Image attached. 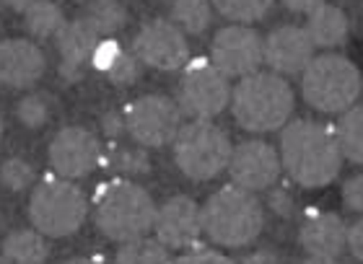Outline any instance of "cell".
Listing matches in <instances>:
<instances>
[{
  "label": "cell",
  "mask_w": 363,
  "mask_h": 264,
  "mask_svg": "<svg viewBox=\"0 0 363 264\" xmlns=\"http://www.w3.org/2000/svg\"><path fill=\"white\" fill-rule=\"evenodd\" d=\"M89 200L70 179L45 174L37 181L29 200V218L42 236L65 239L84 226Z\"/></svg>",
  "instance_id": "5"
},
{
  "label": "cell",
  "mask_w": 363,
  "mask_h": 264,
  "mask_svg": "<svg viewBox=\"0 0 363 264\" xmlns=\"http://www.w3.org/2000/svg\"><path fill=\"white\" fill-rule=\"evenodd\" d=\"M325 0H283V6L288 8V11H294V13H314L319 6H322Z\"/></svg>",
  "instance_id": "35"
},
{
  "label": "cell",
  "mask_w": 363,
  "mask_h": 264,
  "mask_svg": "<svg viewBox=\"0 0 363 264\" xmlns=\"http://www.w3.org/2000/svg\"><path fill=\"white\" fill-rule=\"evenodd\" d=\"M280 166L306 189L327 187L342 168V153L335 130L311 120H296L280 135Z\"/></svg>",
  "instance_id": "1"
},
{
  "label": "cell",
  "mask_w": 363,
  "mask_h": 264,
  "mask_svg": "<svg viewBox=\"0 0 363 264\" xmlns=\"http://www.w3.org/2000/svg\"><path fill=\"white\" fill-rule=\"evenodd\" d=\"M34 3H37V0H8V6L16 8L18 13H26V11H29V8L34 6Z\"/></svg>",
  "instance_id": "40"
},
{
  "label": "cell",
  "mask_w": 363,
  "mask_h": 264,
  "mask_svg": "<svg viewBox=\"0 0 363 264\" xmlns=\"http://www.w3.org/2000/svg\"><path fill=\"white\" fill-rule=\"evenodd\" d=\"M37 174H34V168L26 163L23 159H8L3 166H0V181L6 184L11 192H23V189H29L34 184Z\"/></svg>",
  "instance_id": "27"
},
{
  "label": "cell",
  "mask_w": 363,
  "mask_h": 264,
  "mask_svg": "<svg viewBox=\"0 0 363 264\" xmlns=\"http://www.w3.org/2000/svg\"><path fill=\"white\" fill-rule=\"evenodd\" d=\"M301 264H340L337 259H325V257H306Z\"/></svg>",
  "instance_id": "41"
},
{
  "label": "cell",
  "mask_w": 363,
  "mask_h": 264,
  "mask_svg": "<svg viewBox=\"0 0 363 264\" xmlns=\"http://www.w3.org/2000/svg\"><path fill=\"white\" fill-rule=\"evenodd\" d=\"M234 120L250 132H272L286 127L294 114V91L278 73H252L231 91Z\"/></svg>",
  "instance_id": "4"
},
{
  "label": "cell",
  "mask_w": 363,
  "mask_h": 264,
  "mask_svg": "<svg viewBox=\"0 0 363 264\" xmlns=\"http://www.w3.org/2000/svg\"><path fill=\"white\" fill-rule=\"evenodd\" d=\"M303 29L311 37L314 47H327L330 50V47L342 45L345 37H348V16L342 13V8L322 3L314 13H309V21H306Z\"/></svg>",
  "instance_id": "19"
},
{
  "label": "cell",
  "mask_w": 363,
  "mask_h": 264,
  "mask_svg": "<svg viewBox=\"0 0 363 264\" xmlns=\"http://www.w3.org/2000/svg\"><path fill=\"white\" fill-rule=\"evenodd\" d=\"M242 264H278V259H275L272 251H257V254H252V257L244 259Z\"/></svg>",
  "instance_id": "38"
},
{
  "label": "cell",
  "mask_w": 363,
  "mask_h": 264,
  "mask_svg": "<svg viewBox=\"0 0 363 264\" xmlns=\"http://www.w3.org/2000/svg\"><path fill=\"white\" fill-rule=\"evenodd\" d=\"M200 212H203L205 236L226 249L247 246L265 228V210L259 200L236 184L220 187L216 195L208 197Z\"/></svg>",
  "instance_id": "3"
},
{
  "label": "cell",
  "mask_w": 363,
  "mask_h": 264,
  "mask_svg": "<svg viewBox=\"0 0 363 264\" xmlns=\"http://www.w3.org/2000/svg\"><path fill=\"white\" fill-rule=\"evenodd\" d=\"M348 249L356 259L363 262V218L348 228Z\"/></svg>",
  "instance_id": "34"
},
{
  "label": "cell",
  "mask_w": 363,
  "mask_h": 264,
  "mask_svg": "<svg viewBox=\"0 0 363 264\" xmlns=\"http://www.w3.org/2000/svg\"><path fill=\"white\" fill-rule=\"evenodd\" d=\"M0 6H3V0H0Z\"/></svg>",
  "instance_id": "44"
},
{
  "label": "cell",
  "mask_w": 363,
  "mask_h": 264,
  "mask_svg": "<svg viewBox=\"0 0 363 264\" xmlns=\"http://www.w3.org/2000/svg\"><path fill=\"white\" fill-rule=\"evenodd\" d=\"M133 54L138 60L156 70H179L187 65L189 47L184 31L174 21L153 18L143 23L133 39Z\"/></svg>",
  "instance_id": "10"
},
{
  "label": "cell",
  "mask_w": 363,
  "mask_h": 264,
  "mask_svg": "<svg viewBox=\"0 0 363 264\" xmlns=\"http://www.w3.org/2000/svg\"><path fill=\"white\" fill-rule=\"evenodd\" d=\"M101 39L104 34L86 13L62 26V31L57 34V50H60V76L68 84H76L84 78L86 65H91V54Z\"/></svg>",
  "instance_id": "16"
},
{
  "label": "cell",
  "mask_w": 363,
  "mask_h": 264,
  "mask_svg": "<svg viewBox=\"0 0 363 264\" xmlns=\"http://www.w3.org/2000/svg\"><path fill=\"white\" fill-rule=\"evenodd\" d=\"M156 205L135 181L112 179L101 184L94 197V223L109 241L128 243L153 231Z\"/></svg>",
  "instance_id": "2"
},
{
  "label": "cell",
  "mask_w": 363,
  "mask_h": 264,
  "mask_svg": "<svg viewBox=\"0 0 363 264\" xmlns=\"http://www.w3.org/2000/svg\"><path fill=\"white\" fill-rule=\"evenodd\" d=\"M342 202L353 212H363V174L350 176L342 184Z\"/></svg>",
  "instance_id": "33"
},
{
  "label": "cell",
  "mask_w": 363,
  "mask_h": 264,
  "mask_svg": "<svg viewBox=\"0 0 363 264\" xmlns=\"http://www.w3.org/2000/svg\"><path fill=\"white\" fill-rule=\"evenodd\" d=\"M18 120L26 125V127H42L50 117V106H47L45 96H39V93H29V96H23L18 101Z\"/></svg>",
  "instance_id": "28"
},
{
  "label": "cell",
  "mask_w": 363,
  "mask_h": 264,
  "mask_svg": "<svg viewBox=\"0 0 363 264\" xmlns=\"http://www.w3.org/2000/svg\"><path fill=\"white\" fill-rule=\"evenodd\" d=\"M298 243L309 257L337 259L348 246V228L335 212H317L303 220L298 231Z\"/></svg>",
  "instance_id": "18"
},
{
  "label": "cell",
  "mask_w": 363,
  "mask_h": 264,
  "mask_svg": "<svg viewBox=\"0 0 363 264\" xmlns=\"http://www.w3.org/2000/svg\"><path fill=\"white\" fill-rule=\"evenodd\" d=\"M101 143L86 127H62L50 143V166L62 179L89 176L101 163Z\"/></svg>",
  "instance_id": "12"
},
{
  "label": "cell",
  "mask_w": 363,
  "mask_h": 264,
  "mask_svg": "<svg viewBox=\"0 0 363 264\" xmlns=\"http://www.w3.org/2000/svg\"><path fill=\"white\" fill-rule=\"evenodd\" d=\"M262 54L272 73L296 76V73H303L306 65L314 60V42L303 26L286 23L267 34V39L262 42Z\"/></svg>",
  "instance_id": "15"
},
{
  "label": "cell",
  "mask_w": 363,
  "mask_h": 264,
  "mask_svg": "<svg viewBox=\"0 0 363 264\" xmlns=\"http://www.w3.org/2000/svg\"><path fill=\"white\" fill-rule=\"evenodd\" d=\"M211 62L226 78H247L257 73V68L265 62L262 54V39L255 29L234 23L220 29L213 37L211 45Z\"/></svg>",
  "instance_id": "11"
},
{
  "label": "cell",
  "mask_w": 363,
  "mask_h": 264,
  "mask_svg": "<svg viewBox=\"0 0 363 264\" xmlns=\"http://www.w3.org/2000/svg\"><path fill=\"white\" fill-rule=\"evenodd\" d=\"M301 88L306 104L317 112L342 114L356 104L361 96V73L342 54H319L306 65L301 76Z\"/></svg>",
  "instance_id": "6"
},
{
  "label": "cell",
  "mask_w": 363,
  "mask_h": 264,
  "mask_svg": "<svg viewBox=\"0 0 363 264\" xmlns=\"http://www.w3.org/2000/svg\"><path fill=\"white\" fill-rule=\"evenodd\" d=\"M270 207L272 210H278L280 215H288L291 207H294V202H291L288 192H275V195H270Z\"/></svg>",
  "instance_id": "37"
},
{
  "label": "cell",
  "mask_w": 363,
  "mask_h": 264,
  "mask_svg": "<svg viewBox=\"0 0 363 264\" xmlns=\"http://www.w3.org/2000/svg\"><path fill=\"white\" fill-rule=\"evenodd\" d=\"M114 166L120 168V171H125V174H145L148 168H151V163H148V156H145L143 151H114L112 156Z\"/></svg>",
  "instance_id": "31"
},
{
  "label": "cell",
  "mask_w": 363,
  "mask_h": 264,
  "mask_svg": "<svg viewBox=\"0 0 363 264\" xmlns=\"http://www.w3.org/2000/svg\"><path fill=\"white\" fill-rule=\"evenodd\" d=\"M335 137L342 159H348L350 163H363V104H353L348 112H342Z\"/></svg>",
  "instance_id": "21"
},
{
  "label": "cell",
  "mask_w": 363,
  "mask_h": 264,
  "mask_svg": "<svg viewBox=\"0 0 363 264\" xmlns=\"http://www.w3.org/2000/svg\"><path fill=\"white\" fill-rule=\"evenodd\" d=\"M23 23H26V31H29L31 37L57 39V34H60L62 26L68 21H65L62 11L55 6L52 0H37V3L23 13Z\"/></svg>",
  "instance_id": "22"
},
{
  "label": "cell",
  "mask_w": 363,
  "mask_h": 264,
  "mask_svg": "<svg viewBox=\"0 0 363 264\" xmlns=\"http://www.w3.org/2000/svg\"><path fill=\"white\" fill-rule=\"evenodd\" d=\"M172 254L159 239H135V241L122 243L114 264H172Z\"/></svg>",
  "instance_id": "23"
},
{
  "label": "cell",
  "mask_w": 363,
  "mask_h": 264,
  "mask_svg": "<svg viewBox=\"0 0 363 264\" xmlns=\"http://www.w3.org/2000/svg\"><path fill=\"white\" fill-rule=\"evenodd\" d=\"M0 264H11V262H8V259L3 257V254H0Z\"/></svg>",
  "instance_id": "42"
},
{
  "label": "cell",
  "mask_w": 363,
  "mask_h": 264,
  "mask_svg": "<svg viewBox=\"0 0 363 264\" xmlns=\"http://www.w3.org/2000/svg\"><path fill=\"white\" fill-rule=\"evenodd\" d=\"M122 50L120 42L114 37H104L101 42L96 45V50H94V54H91V65H94V70H99V73H109V70L114 68V62L122 57Z\"/></svg>",
  "instance_id": "29"
},
{
  "label": "cell",
  "mask_w": 363,
  "mask_h": 264,
  "mask_svg": "<svg viewBox=\"0 0 363 264\" xmlns=\"http://www.w3.org/2000/svg\"><path fill=\"white\" fill-rule=\"evenodd\" d=\"M101 125H104V132H106V135L114 137L122 127H125V117H122L120 112H109L104 117V120H101Z\"/></svg>",
  "instance_id": "36"
},
{
  "label": "cell",
  "mask_w": 363,
  "mask_h": 264,
  "mask_svg": "<svg viewBox=\"0 0 363 264\" xmlns=\"http://www.w3.org/2000/svg\"><path fill=\"white\" fill-rule=\"evenodd\" d=\"M138 73H140V60H138L135 54L122 52V57L114 62V68L109 70L106 76H109V81H112V84L128 86V84H133V81H135Z\"/></svg>",
  "instance_id": "30"
},
{
  "label": "cell",
  "mask_w": 363,
  "mask_h": 264,
  "mask_svg": "<svg viewBox=\"0 0 363 264\" xmlns=\"http://www.w3.org/2000/svg\"><path fill=\"white\" fill-rule=\"evenodd\" d=\"M172 21L184 34H203L211 26V3L208 0H172Z\"/></svg>",
  "instance_id": "24"
},
{
  "label": "cell",
  "mask_w": 363,
  "mask_h": 264,
  "mask_svg": "<svg viewBox=\"0 0 363 264\" xmlns=\"http://www.w3.org/2000/svg\"><path fill=\"white\" fill-rule=\"evenodd\" d=\"M125 130L143 148H161L174 143L182 130V109L174 98L161 93H145L125 106Z\"/></svg>",
  "instance_id": "9"
},
{
  "label": "cell",
  "mask_w": 363,
  "mask_h": 264,
  "mask_svg": "<svg viewBox=\"0 0 363 264\" xmlns=\"http://www.w3.org/2000/svg\"><path fill=\"white\" fill-rule=\"evenodd\" d=\"M0 135H3V117H0Z\"/></svg>",
  "instance_id": "43"
},
{
  "label": "cell",
  "mask_w": 363,
  "mask_h": 264,
  "mask_svg": "<svg viewBox=\"0 0 363 264\" xmlns=\"http://www.w3.org/2000/svg\"><path fill=\"white\" fill-rule=\"evenodd\" d=\"M361 93H363V88H361Z\"/></svg>",
  "instance_id": "45"
},
{
  "label": "cell",
  "mask_w": 363,
  "mask_h": 264,
  "mask_svg": "<svg viewBox=\"0 0 363 264\" xmlns=\"http://www.w3.org/2000/svg\"><path fill=\"white\" fill-rule=\"evenodd\" d=\"M280 153L270 143L262 140H247L236 145L228 161V174L236 187L247 192H262L270 189L280 176Z\"/></svg>",
  "instance_id": "13"
},
{
  "label": "cell",
  "mask_w": 363,
  "mask_h": 264,
  "mask_svg": "<svg viewBox=\"0 0 363 264\" xmlns=\"http://www.w3.org/2000/svg\"><path fill=\"white\" fill-rule=\"evenodd\" d=\"M65 264H109L106 259H101V257H96V254H89V257H73V259H68Z\"/></svg>",
  "instance_id": "39"
},
{
  "label": "cell",
  "mask_w": 363,
  "mask_h": 264,
  "mask_svg": "<svg viewBox=\"0 0 363 264\" xmlns=\"http://www.w3.org/2000/svg\"><path fill=\"white\" fill-rule=\"evenodd\" d=\"M234 145L211 120H192L182 125L174 137V163L192 181H211L228 168Z\"/></svg>",
  "instance_id": "7"
},
{
  "label": "cell",
  "mask_w": 363,
  "mask_h": 264,
  "mask_svg": "<svg viewBox=\"0 0 363 264\" xmlns=\"http://www.w3.org/2000/svg\"><path fill=\"white\" fill-rule=\"evenodd\" d=\"M172 264H234L228 257H223L216 249H205V246H189L182 257H177Z\"/></svg>",
  "instance_id": "32"
},
{
  "label": "cell",
  "mask_w": 363,
  "mask_h": 264,
  "mask_svg": "<svg viewBox=\"0 0 363 264\" xmlns=\"http://www.w3.org/2000/svg\"><path fill=\"white\" fill-rule=\"evenodd\" d=\"M86 16L96 23V29L104 34V37H112L125 26L128 16H125V8L117 3V0H94L89 8H86Z\"/></svg>",
  "instance_id": "26"
},
{
  "label": "cell",
  "mask_w": 363,
  "mask_h": 264,
  "mask_svg": "<svg viewBox=\"0 0 363 264\" xmlns=\"http://www.w3.org/2000/svg\"><path fill=\"white\" fill-rule=\"evenodd\" d=\"M153 231H156V239L167 249H189L200 241L203 212H200L195 200H189V197H169L167 202L156 210Z\"/></svg>",
  "instance_id": "14"
},
{
  "label": "cell",
  "mask_w": 363,
  "mask_h": 264,
  "mask_svg": "<svg viewBox=\"0 0 363 264\" xmlns=\"http://www.w3.org/2000/svg\"><path fill=\"white\" fill-rule=\"evenodd\" d=\"M47 60L42 50L29 39H3L0 42V86L31 88L45 76Z\"/></svg>",
  "instance_id": "17"
},
{
  "label": "cell",
  "mask_w": 363,
  "mask_h": 264,
  "mask_svg": "<svg viewBox=\"0 0 363 264\" xmlns=\"http://www.w3.org/2000/svg\"><path fill=\"white\" fill-rule=\"evenodd\" d=\"M47 241L45 236L34 231H13L3 241V257L11 264H45L47 262Z\"/></svg>",
  "instance_id": "20"
},
{
  "label": "cell",
  "mask_w": 363,
  "mask_h": 264,
  "mask_svg": "<svg viewBox=\"0 0 363 264\" xmlns=\"http://www.w3.org/2000/svg\"><path fill=\"white\" fill-rule=\"evenodd\" d=\"M231 101L228 78L220 73L211 60H187L179 81V104L182 114L192 120H213L218 117Z\"/></svg>",
  "instance_id": "8"
},
{
  "label": "cell",
  "mask_w": 363,
  "mask_h": 264,
  "mask_svg": "<svg viewBox=\"0 0 363 264\" xmlns=\"http://www.w3.org/2000/svg\"><path fill=\"white\" fill-rule=\"evenodd\" d=\"M272 3L275 0H213V6L218 8L220 16H226L228 21L244 23V26L265 18Z\"/></svg>",
  "instance_id": "25"
}]
</instances>
